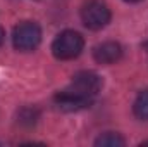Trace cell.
I'll list each match as a JSON object with an SVG mask.
<instances>
[{
	"mask_svg": "<svg viewBox=\"0 0 148 147\" xmlns=\"http://www.w3.org/2000/svg\"><path fill=\"white\" fill-rule=\"evenodd\" d=\"M84 47V40L83 37L77 33V31H73V30H66L62 31L60 35H57V38L53 40L52 43V52L57 59L60 61H69V59H74L81 54Z\"/></svg>",
	"mask_w": 148,
	"mask_h": 147,
	"instance_id": "obj_1",
	"label": "cell"
},
{
	"mask_svg": "<svg viewBox=\"0 0 148 147\" xmlns=\"http://www.w3.org/2000/svg\"><path fill=\"white\" fill-rule=\"evenodd\" d=\"M81 21L93 31L102 30L110 21V9L102 0H88L81 9Z\"/></svg>",
	"mask_w": 148,
	"mask_h": 147,
	"instance_id": "obj_2",
	"label": "cell"
},
{
	"mask_svg": "<svg viewBox=\"0 0 148 147\" xmlns=\"http://www.w3.org/2000/svg\"><path fill=\"white\" fill-rule=\"evenodd\" d=\"M41 42V30L36 23L33 21H24L14 28L12 33V43L17 50L21 52H29L35 50Z\"/></svg>",
	"mask_w": 148,
	"mask_h": 147,
	"instance_id": "obj_3",
	"label": "cell"
},
{
	"mask_svg": "<svg viewBox=\"0 0 148 147\" xmlns=\"http://www.w3.org/2000/svg\"><path fill=\"white\" fill-rule=\"evenodd\" d=\"M69 88L84 95V97H88V99H95L102 88V78L93 71H81V73L73 76Z\"/></svg>",
	"mask_w": 148,
	"mask_h": 147,
	"instance_id": "obj_4",
	"label": "cell"
},
{
	"mask_svg": "<svg viewBox=\"0 0 148 147\" xmlns=\"http://www.w3.org/2000/svg\"><path fill=\"white\" fill-rule=\"evenodd\" d=\"M55 104L60 107L62 111H79V109H86L93 104V99H88L77 92L71 90L69 87L60 90L55 95Z\"/></svg>",
	"mask_w": 148,
	"mask_h": 147,
	"instance_id": "obj_5",
	"label": "cell"
},
{
	"mask_svg": "<svg viewBox=\"0 0 148 147\" xmlns=\"http://www.w3.org/2000/svg\"><path fill=\"white\" fill-rule=\"evenodd\" d=\"M93 57L100 64H114L122 57V47L117 42H103L93 49Z\"/></svg>",
	"mask_w": 148,
	"mask_h": 147,
	"instance_id": "obj_6",
	"label": "cell"
},
{
	"mask_svg": "<svg viewBox=\"0 0 148 147\" xmlns=\"http://www.w3.org/2000/svg\"><path fill=\"white\" fill-rule=\"evenodd\" d=\"M133 111H134L136 118H140V119H143V121H148V90L140 92V95H138L136 101H134Z\"/></svg>",
	"mask_w": 148,
	"mask_h": 147,
	"instance_id": "obj_7",
	"label": "cell"
},
{
	"mask_svg": "<svg viewBox=\"0 0 148 147\" xmlns=\"http://www.w3.org/2000/svg\"><path fill=\"white\" fill-rule=\"evenodd\" d=\"M124 144H126L124 139L119 133H114V132H107V133L100 135L95 142V146L98 147H122Z\"/></svg>",
	"mask_w": 148,
	"mask_h": 147,
	"instance_id": "obj_8",
	"label": "cell"
},
{
	"mask_svg": "<svg viewBox=\"0 0 148 147\" xmlns=\"http://www.w3.org/2000/svg\"><path fill=\"white\" fill-rule=\"evenodd\" d=\"M2 42H3V30L0 28V45H2Z\"/></svg>",
	"mask_w": 148,
	"mask_h": 147,
	"instance_id": "obj_9",
	"label": "cell"
},
{
	"mask_svg": "<svg viewBox=\"0 0 148 147\" xmlns=\"http://www.w3.org/2000/svg\"><path fill=\"white\" fill-rule=\"evenodd\" d=\"M126 2H140V0H126Z\"/></svg>",
	"mask_w": 148,
	"mask_h": 147,
	"instance_id": "obj_10",
	"label": "cell"
}]
</instances>
